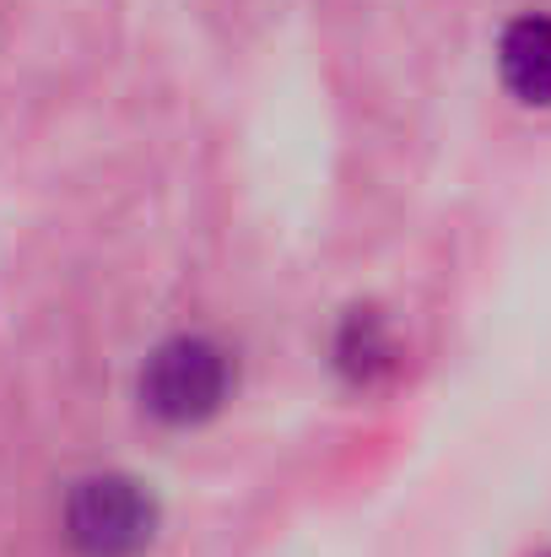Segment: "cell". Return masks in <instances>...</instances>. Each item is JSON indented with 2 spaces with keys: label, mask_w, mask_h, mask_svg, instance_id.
<instances>
[{
  "label": "cell",
  "mask_w": 551,
  "mask_h": 557,
  "mask_svg": "<svg viewBox=\"0 0 551 557\" xmlns=\"http://www.w3.org/2000/svg\"><path fill=\"white\" fill-rule=\"evenodd\" d=\"M158 498L125 471H92L65 493L60 525L76 557H141L158 542Z\"/></svg>",
  "instance_id": "cell-1"
},
{
  "label": "cell",
  "mask_w": 551,
  "mask_h": 557,
  "mask_svg": "<svg viewBox=\"0 0 551 557\" xmlns=\"http://www.w3.org/2000/svg\"><path fill=\"white\" fill-rule=\"evenodd\" d=\"M233 363L211 336H168L141 363V406L163 428H200L227 406Z\"/></svg>",
  "instance_id": "cell-2"
},
{
  "label": "cell",
  "mask_w": 551,
  "mask_h": 557,
  "mask_svg": "<svg viewBox=\"0 0 551 557\" xmlns=\"http://www.w3.org/2000/svg\"><path fill=\"white\" fill-rule=\"evenodd\" d=\"M498 82L514 103L551 109V11H519L498 38Z\"/></svg>",
  "instance_id": "cell-3"
},
{
  "label": "cell",
  "mask_w": 551,
  "mask_h": 557,
  "mask_svg": "<svg viewBox=\"0 0 551 557\" xmlns=\"http://www.w3.org/2000/svg\"><path fill=\"white\" fill-rule=\"evenodd\" d=\"M330 358H336V373L358 389H373L395 373V331L378 309H347L341 325H336V342H330Z\"/></svg>",
  "instance_id": "cell-4"
},
{
  "label": "cell",
  "mask_w": 551,
  "mask_h": 557,
  "mask_svg": "<svg viewBox=\"0 0 551 557\" xmlns=\"http://www.w3.org/2000/svg\"><path fill=\"white\" fill-rule=\"evenodd\" d=\"M547 557H551V553H547Z\"/></svg>",
  "instance_id": "cell-5"
}]
</instances>
